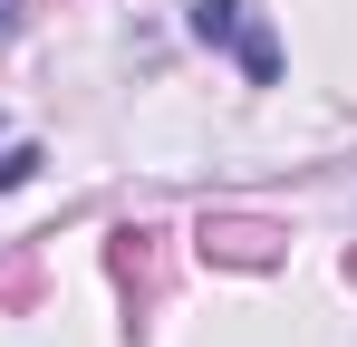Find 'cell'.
I'll use <instances>...</instances> for the list:
<instances>
[{
	"instance_id": "obj_1",
	"label": "cell",
	"mask_w": 357,
	"mask_h": 347,
	"mask_svg": "<svg viewBox=\"0 0 357 347\" xmlns=\"http://www.w3.org/2000/svg\"><path fill=\"white\" fill-rule=\"evenodd\" d=\"M193 39H203V49H232L251 87H271V77H280V49L241 20V0H193Z\"/></svg>"
},
{
	"instance_id": "obj_2",
	"label": "cell",
	"mask_w": 357,
	"mask_h": 347,
	"mask_svg": "<svg viewBox=\"0 0 357 347\" xmlns=\"http://www.w3.org/2000/svg\"><path fill=\"white\" fill-rule=\"evenodd\" d=\"M39 164V155H29V145H10V135H0V193H10V183H20V174Z\"/></svg>"
}]
</instances>
